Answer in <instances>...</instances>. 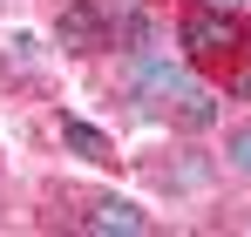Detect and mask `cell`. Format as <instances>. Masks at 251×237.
<instances>
[{
  "mask_svg": "<svg viewBox=\"0 0 251 237\" xmlns=\"http://www.w3.org/2000/svg\"><path fill=\"white\" fill-rule=\"evenodd\" d=\"M176 41H183L190 68H238L251 47V27L238 21V7H190Z\"/></svg>",
  "mask_w": 251,
  "mask_h": 237,
  "instance_id": "obj_1",
  "label": "cell"
},
{
  "mask_svg": "<svg viewBox=\"0 0 251 237\" xmlns=\"http://www.w3.org/2000/svg\"><path fill=\"white\" fill-rule=\"evenodd\" d=\"M197 81H190V68H176V61H163V54H136V95H143V109H156V102H176V95H190Z\"/></svg>",
  "mask_w": 251,
  "mask_h": 237,
  "instance_id": "obj_2",
  "label": "cell"
},
{
  "mask_svg": "<svg viewBox=\"0 0 251 237\" xmlns=\"http://www.w3.org/2000/svg\"><path fill=\"white\" fill-rule=\"evenodd\" d=\"M82 224L88 231H116V237H150V210H136L129 197H88Z\"/></svg>",
  "mask_w": 251,
  "mask_h": 237,
  "instance_id": "obj_3",
  "label": "cell"
},
{
  "mask_svg": "<svg viewBox=\"0 0 251 237\" xmlns=\"http://www.w3.org/2000/svg\"><path fill=\"white\" fill-rule=\"evenodd\" d=\"M54 129H61V142H68L75 156H88V163H95V156H109V136H102V129H88L82 116H61Z\"/></svg>",
  "mask_w": 251,
  "mask_h": 237,
  "instance_id": "obj_4",
  "label": "cell"
},
{
  "mask_svg": "<svg viewBox=\"0 0 251 237\" xmlns=\"http://www.w3.org/2000/svg\"><path fill=\"white\" fill-rule=\"evenodd\" d=\"M176 122H183V129H210V122H217V95H210V88L176 95Z\"/></svg>",
  "mask_w": 251,
  "mask_h": 237,
  "instance_id": "obj_5",
  "label": "cell"
},
{
  "mask_svg": "<svg viewBox=\"0 0 251 237\" xmlns=\"http://www.w3.org/2000/svg\"><path fill=\"white\" fill-rule=\"evenodd\" d=\"M224 163H231L238 176H251V122H245V129H231V136H224Z\"/></svg>",
  "mask_w": 251,
  "mask_h": 237,
  "instance_id": "obj_6",
  "label": "cell"
},
{
  "mask_svg": "<svg viewBox=\"0 0 251 237\" xmlns=\"http://www.w3.org/2000/svg\"><path fill=\"white\" fill-rule=\"evenodd\" d=\"M204 7H245V0H204Z\"/></svg>",
  "mask_w": 251,
  "mask_h": 237,
  "instance_id": "obj_7",
  "label": "cell"
}]
</instances>
